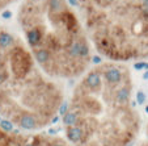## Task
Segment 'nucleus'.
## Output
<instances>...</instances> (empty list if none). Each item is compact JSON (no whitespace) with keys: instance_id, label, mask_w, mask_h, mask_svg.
I'll use <instances>...</instances> for the list:
<instances>
[{"instance_id":"9d476101","label":"nucleus","mask_w":148,"mask_h":146,"mask_svg":"<svg viewBox=\"0 0 148 146\" xmlns=\"http://www.w3.org/2000/svg\"><path fill=\"white\" fill-rule=\"evenodd\" d=\"M145 112L148 113V105H147V107H145Z\"/></svg>"},{"instance_id":"423d86ee","label":"nucleus","mask_w":148,"mask_h":146,"mask_svg":"<svg viewBox=\"0 0 148 146\" xmlns=\"http://www.w3.org/2000/svg\"><path fill=\"white\" fill-rule=\"evenodd\" d=\"M16 39L17 36L9 32L4 25H0V63L3 62L8 49L13 45Z\"/></svg>"},{"instance_id":"7ed1b4c3","label":"nucleus","mask_w":148,"mask_h":146,"mask_svg":"<svg viewBox=\"0 0 148 146\" xmlns=\"http://www.w3.org/2000/svg\"><path fill=\"white\" fill-rule=\"evenodd\" d=\"M64 92L36 65L17 37L0 63V117L21 132H41L59 118Z\"/></svg>"},{"instance_id":"f257e3e1","label":"nucleus","mask_w":148,"mask_h":146,"mask_svg":"<svg viewBox=\"0 0 148 146\" xmlns=\"http://www.w3.org/2000/svg\"><path fill=\"white\" fill-rule=\"evenodd\" d=\"M132 88L125 63L106 61L89 67L62 115L66 140L72 146H134L142 121Z\"/></svg>"},{"instance_id":"f03ea898","label":"nucleus","mask_w":148,"mask_h":146,"mask_svg":"<svg viewBox=\"0 0 148 146\" xmlns=\"http://www.w3.org/2000/svg\"><path fill=\"white\" fill-rule=\"evenodd\" d=\"M17 24L36 65L51 79H79L93 62L92 45L70 0H21Z\"/></svg>"},{"instance_id":"6e6552de","label":"nucleus","mask_w":148,"mask_h":146,"mask_svg":"<svg viewBox=\"0 0 148 146\" xmlns=\"http://www.w3.org/2000/svg\"><path fill=\"white\" fill-rule=\"evenodd\" d=\"M136 100H138V104H143L145 101V95H144V92H143V91H138Z\"/></svg>"},{"instance_id":"1a4fd4ad","label":"nucleus","mask_w":148,"mask_h":146,"mask_svg":"<svg viewBox=\"0 0 148 146\" xmlns=\"http://www.w3.org/2000/svg\"><path fill=\"white\" fill-rule=\"evenodd\" d=\"M143 79H144V80H148V70L143 74Z\"/></svg>"},{"instance_id":"20e7f679","label":"nucleus","mask_w":148,"mask_h":146,"mask_svg":"<svg viewBox=\"0 0 148 146\" xmlns=\"http://www.w3.org/2000/svg\"><path fill=\"white\" fill-rule=\"evenodd\" d=\"M92 49L109 62L148 59V0H70Z\"/></svg>"},{"instance_id":"39448f33","label":"nucleus","mask_w":148,"mask_h":146,"mask_svg":"<svg viewBox=\"0 0 148 146\" xmlns=\"http://www.w3.org/2000/svg\"><path fill=\"white\" fill-rule=\"evenodd\" d=\"M1 118V117H0ZM0 146H72L66 138L53 133L5 130L0 125Z\"/></svg>"},{"instance_id":"0eeeda50","label":"nucleus","mask_w":148,"mask_h":146,"mask_svg":"<svg viewBox=\"0 0 148 146\" xmlns=\"http://www.w3.org/2000/svg\"><path fill=\"white\" fill-rule=\"evenodd\" d=\"M17 1H21V0H0V12H4L8 7H11Z\"/></svg>"}]
</instances>
